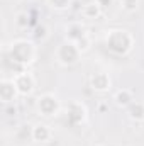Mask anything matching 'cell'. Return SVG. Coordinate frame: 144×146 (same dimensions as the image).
Masks as SVG:
<instances>
[{"label": "cell", "mask_w": 144, "mask_h": 146, "mask_svg": "<svg viewBox=\"0 0 144 146\" xmlns=\"http://www.w3.org/2000/svg\"><path fill=\"white\" fill-rule=\"evenodd\" d=\"M75 44H76L78 51H80V53H83V51H87V49L90 48V39H88V36L85 34V36L81 37V39H78V41H76Z\"/></svg>", "instance_id": "5bb4252c"}, {"label": "cell", "mask_w": 144, "mask_h": 146, "mask_svg": "<svg viewBox=\"0 0 144 146\" xmlns=\"http://www.w3.org/2000/svg\"><path fill=\"white\" fill-rule=\"evenodd\" d=\"M15 92H17V88H15V83H14V82H12V83L7 82V80L2 82V87H0V97H2L3 102H10V100H14Z\"/></svg>", "instance_id": "8992f818"}, {"label": "cell", "mask_w": 144, "mask_h": 146, "mask_svg": "<svg viewBox=\"0 0 144 146\" xmlns=\"http://www.w3.org/2000/svg\"><path fill=\"white\" fill-rule=\"evenodd\" d=\"M27 19H29V17H27L26 14L19 15V24H20V26H27V24H29V21H27Z\"/></svg>", "instance_id": "e0dca14e"}, {"label": "cell", "mask_w": 144, "mask_h": 146, "mask_svg": "<svg viewBox=\"0 0 144 146\" xmlns=\"http://www.w3.org/2000/svg\"><path fill=\"white\" fill-rule=\"evenodd\" d=\"M83 12H85V15H87V17H97V15L100 14V5H98V3H90V5H85Z\"/></svg>", "instance_id": "4fadbf2b"}, {"label": "cell", "mask_w": 144, "mask_h": 146, "mask_svg": "<svg viewBox=\"0 0 144 146\" xmlns=\"http://www.w3.org/2000/svg\"><path fill=\"white\" fill-rule=\"evenodd\" d=\"M115 102H117L119 106H131V104H132V95H131V92H129V90H120V92H117Z\"/></svg>", "instance_id": "8fae6325"}, {"label": "cell", "mask_w": 144, "mask_h": 146, "mask_svg": "<svg viewBox=\"0 0 144 146\" xmlns=\"http://www.w3.org/2000/svg\"><path fill=\"white\" fill-rule=\"evenodd\" d=\"M32 54H34V49H32V44L31 42H26V41H19L12 46V51H10V58L26 65L32 60Z\"/></svg>", "instance_id": "7a4b0ae2"}, {"label": "cell", "mask_w": 144, "mask_h": 146, "mask_svg": "<svg viewBox=\"0 0 144 146\" xmlns=\"http://www.w3.org/2000/svg\"><path fill=\"white\" fill-rule=\"evenodd\" d=\"M49 2H51V5L56 7V9H65V7L70 5V0H49Z\"/></svg>", "instance_id": "2e32d148"}, {"label": "cell", "mask_w": 144, "mask_h": 146, "mask_svg": "<svg viewBox=\"0 0 144 146\" xmlns=\"http://www.w3.org/2000/svg\"><path fill=\"white\" fill-rule=\"evenodd\" d=\"M110 2H112V0H97V3H98L100 7H105V5H108V3H110Z\"/></svg>", "instance_id": "ac0fdd59"}, {"label": "cell", "mask_w": 144, "mask_h": 146, "mask_svg": "<svg viewBox=\"0 0 144 146\" xmlns=\"http://www.w3.org/2000/svg\"><path fill=\"white\" fill-rule=\"evenodd\" d=\"M78 54H80V51H78L76 44H75V42H66V44H63V46L59 48V51H58V60H59L61 63H65V65H73V63H76Z\"/></svg>", "instance_id": "3957f363"}, {"label": "cell", "mask_w": 144, "mask_h": 146, "mask_svg": "<svg viewBox=\"0 0 144 146\" xmlns=\"http://www.w3.org/2000/svg\"><path fill=\"white\" fill-rule=\"evenodd\" d=\"M108 85H110V82H108V76L105 73H95L93 76H92V87L95 88V90H107Z\"/></svg>", "instance_id": "52a82bcc"}, {"label": "cell", "mask_w": 144, "mask_h": 146, "mask_svg": "<svg viewBox=\"0 0 144 146\" xmlns=\"http://www.w3.org/2000/svg\"><path fill=\"white\" fill-rule=\"evenodd\" d=\"M68 117H70V121H71L73 124L80 122V121L85 117V107H83L81 104H78V102H73L71 106H70V114H68Z\"/></svg>", "instance_id": "ba28073f"}, {"label": "cell", "mask_w": 144, "mask_h": 146, "mask_svg": "<svg viewBox=\"0 0 144 146\" xmlns=\"http://www.w3.org/2000/svg\"><path fill=\"white\" fill-rule=\"evenodd\" d=\"M58 109V100L53 95H42L39 99V110L44 115H53Z\"/></svg>", "instance_id": "5b68a950"}, {"label": "cell", "mask_w": 144, "mask_h": 146, "mask_svg": "<svg viewBox=\"0 0 144 146\" xmlns=\"http://www.w3.org/2000/svg\"><path fill=\"white\" fill-rule=\"evenodd\" d=\"M129 115L132 119H136V121L144 119V104H141V102H132L129 106Z\"/></svg>", "instance_id": "9c48e42d"}, {"label": "cell", "mask_w": 144, "mask_h": 146, "mask_svg": "<svg viewBox=\"0 0 144 146\" xmlns=\"http://www.w3.org/2000/svg\"><path fill=\"white\" fill-rule=\"evenodd\" d=\"M120 5H122V9H126V10H136L137 0H120Z\"/></svg>", "instance_id": "9a60e30c"}, {"label": "cell", "mask_w": 144, "mask_h": 146, "mask_svg": "<svg viewBox=\"0 0 144 146\" xmlns=\"http://www.w3.org/2000/svg\"><path fill=\"white\" fill-rule=\"evenodd\" d=\"M83 36H85V33H83L81 26H71V27H70V34H68V37L71 39L73 42H76L78 39H81Z\"/></svg>", "instance_id": "7c38bea8"}, {"label": "cell", "mask_w": 144, "mask_h": 146, "mask_svg": "<svg viewBox=\"0 0 144 146\" xmlns=\"http://www.w3.org/2000/svg\"><path fill=\"white\" fill-rule=\"evenodd\" d=\"M107 42H108V48L114 53L122 54V53H126L131 48V36L126 34L124 31H112L107 39Z\"/></svg>", "instance_id": "6da1fadb"}, {"label": "cell", "mask_w": 144, "mask_h": 146, "mask_svg": "<svg viewBox=\"0 0 144 146\" xmlns=\"http://www.w3.org/2000/svg\"><path fill=\"white\" fill-rule=\"evenodd\" d=\"M32 138L36 139V141H46L48 138H49V129H48V126H36L34 129H32Z\"/></svg>", "instance_id": "30bf717a"}, {"label": "cell", "mask_w": 144, "mask_h": 146, "mask_svg": "<svg viewBox=\"0 0 144 146\" xmlns=\"http://www.w3.org/2000/svg\"><path fill=\"white\" fill-rule=\"evenodd\" d=\"M14 83H15L17 92L22 94V95L31 94L32 88H34V80H32V76L27 75V73H20V75H17L15 80H14Z\"/></svg>", "instance_id": "277c9868"}]
</instances>
